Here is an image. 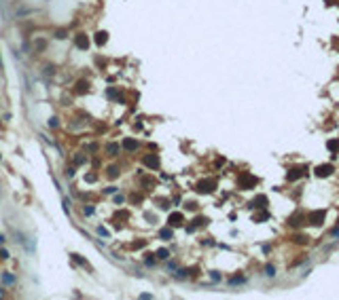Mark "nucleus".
Returning a JSON list of instances; mask_svg holds the SVG:
<instances>
[{"label":"nucleus","mask_w":339,"mask_h":300,"mask_svg":"<svg viewBox=\"0 0 339 300\" xmlns=\"http://www.w3.org/2000/svg\"><path fill=\"white\" fill-rule=\"evenodd\" d=\"M121 146H123V150H129V152H134V150H138V148H140V142H136L134 137H123Z\"/></svg>","instance_id":"nucleus-8"},{"label":"nucleus","mask_w":339,"mask_h":300,"mask_svg":"<svg viewBox=\"0 0 339 300\" xmlns=\"http://www.w3.org/2000/svg\"><path fill=\"white\" fill-rule=\"evenodd\" d=\"M155 256L159 258V260H168V258H170V250H163V247H161V250H157V254H155Z\"/></svg>","instance_id":"nucleus-21"},{"label":"nucleus","mask_w":339,"mask_h":300,"mask_svg":"<svg viewBox=\"0 0 339 300\" xmlns=\"http://www.w3.org/2000/svg\"><path fill=\"white\" fill-rule=\"evenodd\" d=\"M2 281L6 285H15V275H9V273H2Z\"/></svg>","instance_id":"nucleus-20"},{"label":"nucleus","mask_w":339,"mask_h":300,"mask_svg":"<svg viewBox=\"0 0 339 300\" xmlns=\"http://www.w3.org/2000/svg\"><path fill=\"white\" fill-rule=\"evenodd\" d=\"M244 281H246V277H231V279H229L231 285H237V283H244Z\"/></svg>","instance_id":"nucleus-26"},{"label":"nucleus","mask_w":339,"mask_h":300,"mask_svg":"<svg viewBox=\"0 0 339 300\" xmlns=\"http://www.w3.org/2000/svg\"><path fill=\"white\" fill-rule=\"evenodd\" d=\"M267 203H269V201H267V197H265V195H256V197H254V201L250 203V207H259V209H265V207H267Z\"/></svg>","instance_id":"nucleus-10"},{"label":"nucleus","mask_w":339,"mask_h":300,"mask_svg":"<svg viewBox=\"0 0 339 300\" xmlns=\"http://www.w3.org/2000/svg\"><path fill=\"white\" fill-rule=\"evenodd\" d=\"M303 222H305V216L303 214H295V216H291V218H288V224H291V226H301V224H303Z\"/></svg>","instance_id":"nucleus-12"},{"label":"nucleus","mask_w":339,"mask_h":300,"mask_svg":"<svg viewBox=\"0 0 339 300\" xmlns=\"http://www.w3.org/2000/svg\"><path fill=\"white\" fill-rule=\"evenodd\" d=\"M144 245H146V241H136V243H131L129 247H131V250H140V247H144Z\"/></svg>","instance_id":"nucleus-28"},{"label":"nucleus","mask_w":339,"mask_h":300,"mask_svg":"<svg viewBox=\"0 0 339 300\" xmlns=\"http://www.w3.org/2000/svg\"><path fill=\"white\" fill-rule=\"evenodd\" d=\"M93 40H95V44H106V40H108V34L106 32H95V36H93Z\"/></svg>","instance_id":"nucleus-13"},{"label":"nucleus","mask_w":339,"mask_h":300,"mask_svg":"<svg viewBox=\"0 0 339 300\" xmlns=\"http://www.w3.org/2000/svg\"><path fill=\"white\" fill-rule=\"evenodd\" d=\"M307 167H299V169H288V173H286V180L288 182H295V180H299V178H303V175H307Z\"/></svg>","instance_id":"nucleus-4"},{"label":"nucleus","mask_w":339,"mask_h":300,"mask_svg":"<svg viewBox=\"0 0 339 300\" xmlns=\"http://www.w3.org/2000/svg\"><path fill=\"white\" fill-rule=\"evenodd\" d=\"M57 40H64V38H68V32L66 30H55V34H53Z\"/></svg>","instance_id":"nucleus-22"},{"label":"nucleus","mask_w":339,"mask_h":300,"mask_svg":"<svg viewBox=\"0 0 339 300\" xmlns=\"http://www.w3.org/2000/svg\"><path fill=\"white\" fill-rule=\"evenodd\" d=\"M168 224L172 226V228H176V226H182V224H184V216L180 214V212H174V214H170Z\"/></svg>","instance_id":"nucleus-7"},{"label":"nucleus","mask_w":339,"mask_h":300,"mask_svg":"<svg viewBox=\"0 0 339 300\" xmlns=\"http://www.w3.org/2000/svg\"><path fill=\"white\" fill-rule=\"evenodd\" d=\"M45 47H47V43H45V40H38V44H36V51H42Z\"/></svg>","instance_id":"nucleus-33"},{"label":"nucleus","mask_w":339,"mask_h":300,"mask_svg":"<svg viewBox=\"0 0 339 300\" xmlns=\"http://www.w3.org/2000/svg\"><path fill=\"white\" fill-rule=\"evenodd\" d=\"M106 173H108V178H117V175H119V167H117V165H108V167H106Z\"/></svg>","instance_id":"nucleus-18"},{"label":"nucleus","mask_w":339,"mask_h":300,"mask_svg":"<svg viewBox=\"0 0 339 300\" xmlns=\"http://www.w3.org/2000/svg\"><path fill=\"white\" fill-rule=\"evenodd\" d=\"M265 275H267V277H273V275H276V266H273V264H267V266H265Z\"/></svg>","instance_id":"nucleus-24"},{"label":"nucleus","mask_w":339,"mask_h":300,"mask_svg":"<svg viewBox=\"0 0 339 300\" xmlns=\"http://www.w3.org/2000/svg\"><path fill=\"white\" fill-rule=\"evenodd\" d=\"M314 173H316V178H329V175L333 173V165H331V163H324V165H318V167L314 169Z\"/></svg>","instance_id":"nucleus-5"},{"label":"nucleus","mask_w":339,"mask_h":300,"mask_svg":"<svg viewBox=\"0 0 339 300\" xmlns=\"http://www.w3.org/2000/svg\"><path fill=\"white\" fill-rule=\"evenodd\" d=\"M66 173H68V175H70V178H72V175H74V173H77V169H74V167H68V171H66Z\"/></svg>","instance_id":"nucleus-36"},{"label":"nucleus","mask_w":339,"mask_h":300,"mask_svg":"<svg viewBox=\"0 0 339 300\" xmlns=\"http://www.w3.org/2000/svg\"><path fill=\"white\" fill-rule=\"evenodd\" d=\"M327 148H329L331 152H337V150H339V140H337V137L329 140V142H327Z\"/></svg>","instance_id":"nucleus-15"},{"label":"nucleus","mask_w":339,"mask_h":300,"mask_svg":"<svg viewBox=\"0 0 339 300\" xmlns=\"http://www.w3.org/2000/svg\"><path fill=\"white\" fill-rule=\"evenodd\" d=\"M72 161H74V165H85V161H87V157H85L83 152H77Z\"/></svg>","instance_id":"nucleus-19"},{"label":"nucleus","mask_w":339,"mask_h":300,"mask_svg":"<svg viewBox=\"0 0 339 300\" xmlns=\"http://www.w3.org/2000/svg\"><path fill=\"white\" fill-rule=\"evenodd\" d=\"M144 262H146V264H153V262H155V258H153V254H146V258H144Z\"/></svg>","instance_id":"nucleus-32"},{"label":"nucleus","mask_w":339,"mask_h":300,"mask_svg":"<svg viewBox=\"0 0 339 300\" xmlns=\"http://www.w3.org/2000/svg\"><path fill=\"white\" fill-rule=\"evenodd\" d=\"M256 178H254L252 173H248V171H244V173H240V178H237V186L242 188V190H248V188H254L256 186Z\"/></svg>","instance_id":"nucleus-1"},{"label":"nucleus","mask_w":339,"mask_h":300,"mask_svg":"<svg viewBox=\"0 0 339 300\" xmlns=\"http://www.w3.org/2000/svg\"><path fill=\"white\" fill-rule=\"evenodd\" d=\"M0 258H9V252H6V250H0Z\"/></svg>","instance_id":"nucleus-38"},{"label":"nucleus","mask_w":339,"mask_h":300,"mask_svg":"<svg viewBox=\"0 0 339 300\" xmlns=\"http://www.w3.org/2000/svg\"><path fill=\"white\" fill-rule=\"evenodd\" d=\"M70 256H72V260H74V262H79V264H81L83 268H87V271H91V266H89V262H87V260H85L83 256H79V254H70Z\"/></svg>","instance_id":"nucleus-14"},{"label":"nucleus","mask_w":339,"mask_h":300,"mask_svg":"<svg viewBox=\"0 0 339 300\" xmlns=\"http://www.w3.org/2000/svg\"><path fill=\"white\" fill-rule=\"evenodd\" d=\"M159 237H161L163 241H170V239L174 237V233H172V228H161V230H159Z\"/></svg>","instance_id":"nucleus-16"},{"label":"nucleus","mask_w":339,"mask_h":300,"mask_svg":"<svg viewBox=\"0 0 339 300\" xmlns=\"http://www.w3.org/2000/svg\"><path fill=\"white\" fill-rule=\"evenodd\" d=\"M83 212H85V214H87V216H91V214H93V212H95V207H93V205H87V207H85Z\"/></svg>","instance_id":"nucleus-30"},{"label":"nucleus","mask_w":339,"mask_h":300,"mask_svg":"<svg viewBox=\"0 0 339 300\" xmlns=\"http://www.w3.org/2000/svg\"><path fill=\"white\" fill-rule=\"evenodd\" d=\"M142 163H144L148 169H159V157H157V154H144Z\"/></svg>","instance_id":"nucleus-6"},{"label":"nucleus","mask_w":339,"mask_h":300,"mask_svg":"<svg viewBox=\"0 0 339 300\" xmlns=\"http://www.w3.org/2000/svg\"><path fill=\"white\" fill-rule=\"evenodd\" d=\"M159 207H161V209H168V207H170V201H166V199H163V201H159Z\"/></svg>","instance_id":"nucleus-31"},{"label":"nucleus","mask_w":339,"mask_h":300,"mask_svg":"<svg viewBox=\"0 0 339 300\" xmlns=\"http://www.w3.org/2000/svg\"><path fill=\"white\" fill-rule=\"evenodd\" d=\"M331 235H333V237H339V224L335 228H331Z\"/></svg>","instance_id":"nucleus-34"},{"label":"nucleus","mask_w":339,"mask_h":300,"mask_svg":"<svg viewBox=\"0 0 339 300\" xmlns=\"http://www.w3.org/2000/svg\"><path fill=\"white\" fill-rule=\"evenodd\" d=\"M324 218H327V212H324V209H314V212L307 214V222H309L312 226H320V224L324 222Z\"/></svg>","instance_id":"nucleus-2"},{"label":"nucleus","mask_w":339,"mask_h":300,"mask_svg":"<svg viewBox=\"0 0 339 300\" xmlns=\"http://www.w3.org/2000/svg\"><path fill=\"white\" fill-rule=\"evenodd\" d=\"M0 243H4V235H0Z\"/></svg>","instance_id":"nucleus-40"},{"label":"nucleus","mask_w":339,"mask_h":300,"mask_svg":"<svg viewBox=\"0 0 339 300\" xmlns=\"http://www.w3.org/2000/svg\"><path fill=\"white\" fill-rule=\"evenodd\" d=\"M214 188H216V180H202V182H197V186H195V190L202 192V195H208Z\"/></svg>","instance_id":"nucleus-3"},{"label":"nucleus","mask_w":339,"mask_h":300,"mask_svg":"<svg viewBox=\"0 0 339 300\" xmlns=\"http://www.w3.org/2000/svg\"><path fill=\"white\" fill-rule=\"evenodd\" d=\"M193 224H195V228H197V226H206V224H208V218H195Z\"/></svg>","instance_id":"nucleus-23"},{"label":"nucleus","mask_w":339,"mask_h":300,"mask_svg":"<svg viewBox=\"0 0 339 300\" xmlns=\"http://www.w3.org/2000/svg\"><path fill=\"white\" fill-rule=\"evenodd\" d=\"M72 91H74V93H77V95H83V93H87V91H89V83H87V81H77V83H74V89H72Z\"/></svg>","instance_id":"nucleus-11"},{"label":"nucleus","mask_w":339,"mask_h":300,"mask_svg":"<svg viewBox=\"0 0 339 300\" xmlns=\"http://www.w3.org/2000/svg\"><path fill=\"white\" fill-rule=\"evenodd\" d=\"M307 239H309L307 235H297V237H295V241H297V243H307Z\"/></svg>","instance_id":"nucleus-29"},{"label":"nucleus","mask_w":339,"mask_h":300,"mask_svg":"<svg viewBox=\"0 0 339 300\" xmlns=\"http://www.w3.org/2000/svg\"><path fill=\"white\" fill-rule=\"evenodd\" d=\"M106 154H108V157H117V154H119V146H117V144H108V146H106Z\"/></svg>","instance_id":"nucleus-17"},{"label":"nucleus","mask_w":339,"mask_h":300,"mask_svg":"<svg viewBox=\"0 0 339 300\" xmlns=\"http://www.w3.org/2000/svg\"><path fill=\"white\" fill-rule=\"evenodd\" d=\"M104 192H108V195H110V192H117V186H108Z\"/></svg>","instance_id":"nucleus-35"},{"label":"nucleus","mask_w":339,"mask_h":300,"mask_svg":"<svg viewBox=\"0 0 339 300\" xmlns=\"http://www.w3.org/2000/svg\"><path fill=\"white\" fill-rule=\"evenodd\" d=\"M0 159H2V157H0Z\"/></svg>","instance_id":"nucleus-41"},{"label":"nucleus","mask_w":339,"mask_h":300,"mask_svg":"<svg viewBox=\"0 0 339 300\" xmlns=\"http://www.w3.org/2000/svg\"><path fill=\"white\" fill-rule=\"evenodd\" d=\"M210 277H212V279H214V281H220V275H218V273H212Z\"/></svg>","instance_id":"nucleus-37"},{"label":"nucleus","mask_w":339,"mask_h":300,"mask_svg":"<svg viewBox=\"0 0 339 300\" xmlns=\"http://www.w3.org/2000/svg\"><path fill=\"white\" fill-rule=\"evenodd\" d=\"M74 44H77L81 51H87V49H89V38H87L85 34H77V36H74Z\"/></svg>","instance_id":"nucleus-9"},{"label":"nucleus","mask_w":339,"mask_h":300,"mask_svg":"<svg viewBox=\"0 0 339 300\" xmlns=\"http://www.w3.org/2000/svg\"><path fill=\"white\" fill-rule=\"evenodd\" d=\"M2 72H4V68H2V59H0V74H2Z\"/></svg>","instance_id":"nucleus-39"},{"label":"nucleus","mask_w":339,"mask_h":300,"mask_svg":"<svg viewBox=\"0 0 339 300\" xmlns=\"http://www.w3.org/2000/svg\"><path fill=\"white\" fill-rule=\"evenodd\" d=\"M267 218H269V214H267V212H261V214L254 216V222H263V220H267Z\"/></svg>","instance_id":"nucleus-25"},{"label":"nucleus","mask_w":339,"mask_h":300,"mask_svg":"<svg viewBox=\"0 0 339 300\" xmlns=\"http://www.w3.org/2000/svg\"><path fill=\"white\" fill-rule=\"evenodd\" d=\"M49 127H59V119H57V116H51V119H49Z\"/></svg>","instance_id":"nucleus-27"}]
</instances>
